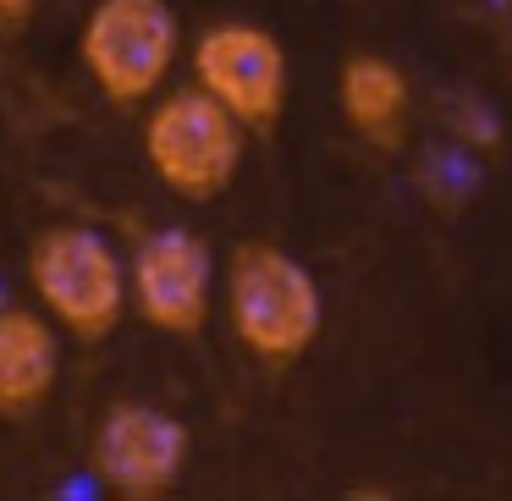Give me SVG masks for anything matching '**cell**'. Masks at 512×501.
Here are the masks:
<instances>
[{
	"mask_svg": "<svg viewBox=\"0 0 512 501\" xmlns=\"http://www.w3.org/2000/svg\"><path fill=\"white\" fill-rule=\"evenodd\" d=\"M226 325L254 358L287 369L320 342L325 292L298 254L276 243H237L226 254Z\"/></svg>",
	"mask_w": 512,
	"mask_h": 501,
	"instance_id": "6da1fadb",
	"label": "cell"
},
{
	"mask_svg": "<svg viewBox=\"0 0 512 501\" xmlns=\"http://www.w3.org/2000/svg\"><path fill=\"white\" fill-rule=\"evenodd\" d=\"M28 287L39 309L72 336V342H105L116 336L122 314L133 309V276L111 237L94 226H45L28 243Z\"/></svg>",
	"mask_w": 512,
	"mask_h": 501,
	"instance_id": "7a4b0ae2",
	"label": "cell"
},
{
	"mask_svg": "<svg viewBox=\"0 0 512 501\" xmlns=\"http://www.w3.org/2000/svg\"><path fill=\"white\" fill-rule=\"evenodd\" d=\"M248 127L199 83L155 94L144 116V166L182 204H215L243 171Z\"/></svg>",
	"mask_w": 512,
	"mask_h": 501,
	"instance_id": "3957f363",
	"label": "cell"
},
{
	"mask_svg": "<svg viewBox=\"0 0 512 501\" xmlns=\"http://www.w3.org/2000/svg\"><path fill=\"white\" fill-rule=\"evenodd\" d=\"M182 56V23L166 0H94L78 28V61L111 105H149L166 94Z\"/></svg>",
	"mask_w": 512,
	"mask_h": 501,
	"instance_id": "277c9868",
	"label": "cell"
},
{
	"mask_svg": "<svg viewBox=\"0 0 512 501\" xmlns=\"http://www.w3.org/2000/svg\"><path fill=\"white\" fill-rule=\"evenodd\" d=\"M188 452H193V435L177 413L155 408V402H138V397H122L94 424L89 468L111 496L155 501L182 479Z\"/></svg>",
	"mask_w": 512,
	"mask_h": 501,
	"instance_id": "5b68a950",
	"label": "cell"
},
{
	"mask_svg": "<svg viewBox=\"0 0 512 501\" xmlns=\"http://www.w3.org/2000/svg\"><path fill=\"white\" fill-rule=\"evenodd\" d=\"M193 83L226 105L248 133L276 127L287 111V45L259 23H215L193 39Z\"/></svg>",
	"mask_w": 512,
	"mask_h": 501,
	"instance_id": "8992f818",
	"label": "cell"
},
{
	"mask_svg": "<svg viewBox=\"0 0 512 501\" xmlns=\"http://www.w3.org/2000/svg\"><path fill=\"white\" fill-rule=\"evenodd\" d=\"M133 314L160 336H199L215 303V254L188 226H160L127 259Z\"/></svg>",
	"mask_w": 512,
	"mask_h": 501,
	"instance_id": "52a82bcc",
	"label": "cell"
},
{
	"mask_svg": "<svg viewBox=\"0 0 512 501\" xmlns=\"http://www.w3.org/2000/svg\"><path fill=\"white\" fill-rule=\"evenodd\" d=\"M61 325L45 309H0V419H34L61 380Z\"/></svg>",
	"mask_w": 512,
	"mask_h": 501,
	"instance_id": "ba28073f",
	"label": "cell"
},
{
	"mask_svg": "<svg viewBox=\"0 0 512 501\" xmlns=\"http://www.w3.org/2000/svg\"><path fill=\"white\" fill-rule=\"evenodd\" d=\"M336 105H342V122L353 127L364 144L375 149H397L402 133H408V72L391 56H375V50H358V56L342 61L336 72Z\"/></svg>",
	"mask_w": 512,
	"mask_h": 501,
	"instance_id": "9c48e42d",
	"label": "cell"
},
{
	"mask_svg": "<svg viewBox=\"0 0 512 501\" xmlns=\"http://www.w3.org/2000/svg\"><path fill=\"white\" fill-rule=\"evenodd\" d=\"M452 133H457V144H474V149H496V138H501V127H496V116L485 111L479 100H457L452 105Z\"/></svg>",
	"mask_w": 512,
	"mask_h": 501,
	"instance_id": "30bf717a",
	"label": "cell"
},
{
	"mask_svg": "<svg viewBox=\"0 0 512 501\" xmlns=\"http://www.w3.org/2000/svg\"><path fill=\"white\" fill-rule=\"evenodd\" d=\"M39 12V0H0V34H17V28H28Z\"/></svg>",
	"mask_w": 512,
	"mask_h": 501,
	"instance_id": "8fae6325",
	"label": "cell"
},
{
	"mask_svg": "<svg viewBox=\"0 0 512 501\" xmlns=\"http://www.w3.org/2000/svg\"><path fill=\"white\" fill-rule=\"evenodd\" d=\"M0 309H6V281H0Z\"/></svg>",
	"mask_w": 512,
	"mask_h": 501,
	"instance_id": "7c38bea8",
	"label": "cell"
}]
</instances>
